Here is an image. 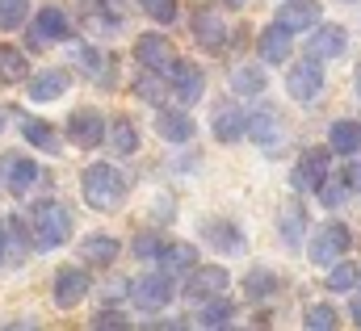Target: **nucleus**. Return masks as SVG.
<instances>
[{
    "label": "nucleus",
    "instance_id": "32",
    "mask_svg": "<svg viewBox=\"0 0 361 331\" xmlns=\"http://www.w3.org/2000/svg\"><path fill=\"white\" fill-rule=\"evenodd\" d=\"M277 227H281V239L294 248V244L302 239V231H307V214H302L298 206H286V210L277 214Z\"/></svg>",
    "mask_w": 361,
    "mask_h": 331
},
{
    "label": "nucleus",
    "instance_id": "48",
    "mask_svg": "<svg viewBox=\"0 0 361 331\" xmlns=\"http://www.w3.org/2000/svg\"><path fill=\"white\" fill-rule=\"evenodd\" d=\"M0 126H4V105H0Z\"/></svg>",
    "mask_w": 361,
    "mask_h": 331
},
{
    "label": "nucleus",
    "instance_id": "2",
    "mask_svg": "<svg viewBox=\"0 0 361 331\" xmlns=\"http://www.w3.org/2000/svg\"><path fill=\"white\" fill-rule=\"evenodd\" d=\"M30 227H34V248L38 251L63 248L68 235H72V214H68L63 201H38L30 210Z\"/></svg>",
    "mask_w": 361,
    "mask_h": 331
},
{
    "label": "nucleus",
    "instance_id": "39",
    "mask_svg": "<svg viewBox=\"0 0 361 331\" xmlns=\"http://www.w3.org/2000/svg\"><path fill=\"white\" fill-rule=\"evenodd\" d=\"M315 193H319V197H324L328 206H336V201H341V197L349 193V185H345V180H328V176H324V185H319Z\"/></svg>",
    "mask_w": 361,
    "mask_h": 331
},
{
    "label": "nucleus",
    "instance_id": "35",
    "mask_svg": "<svg viewBox=\"0 0 361 331\" xmlns=\"http://www.w3.org/2000/svg\"><path fill=\"white\" fill-rule=\"evenodd\" d=\"M135 96H143V101H156V105H164V76L156 72V76H143V80H135Z\"/></svg>",
    "mask_w": 361,
    "mask_h": 331
},
{
    "label": "nucleus",
    "instance_id": "27",
    "mask_svg": "<svg viewBox=\"0 0 361 331\" xmlns=\"http://www.w3.org/2000/svg\"><path fill=\"white\" fill-rule=\"evenodd\" d=\"M80 256H85L89 264H101V268H105V264L118 260V239H114V235H89V239L80 244Z\"/></svg>",
    "mask_w": 361,
    "mask_h": 331
},
{
    "label": "nucleus",
    "instance_id": "42",
    "mask_svg": "<svg viewBox=\"0 0 361 331\" xmlns=\"http://www.w3.org/2000/svg\"><path fill=\"white\" fill-rule=\"evenodd\" d=\"M85 25H89V34H109V30H118V21H109L105 13H89Z\"/></svg>",
    "mask_w": 361,
    "mask_h": 331
},
{
    "label": "nucleus",
    "instance_id": "46",
    "mask_svg": "<svg viewBox=\"0 0 361 331\" xmlns=\"http://www.w3.org/2000/svg\"><path fill=\"white\" fill-rule=\"evenodd\" d=\"M223 4H231V8H240V4H248V0H223Z\"/></svg>",
    "mask_w": 361,
    "mask_h": 331
},
{
    "label": "nucleus",
    "instance_id": "40",
    "mask_svg": "<svg viewBox=\"0 0 361 331\" xmlns=\"http://www.w3.org/2000/svg\"><path fill=\"white\" fill-rule=\"evenodd\" d=\"M126 323H130V319H126V315H122V311H97V315H92V327H126Z\"/></svg>",
    "mask_w": 361,
    "mask_h": 331
},
{
    "label": "nucleus",
    "instance_id": "28",
    "mask_svg": "<svg viewBox=\"0 0 361 331\" xmlns=\"http://www.w3.org/2000/svg\"><path fill=\"white\" fill-rule=\"evenodd\" d=\"M30 76V59L13 46H0V84H21Z\"/></svg>",
    "mask_w": 361,
    "mask_h": 331
},
{
    "label": "nucleus",
    "instance_id": "15",
    "mask_svg": "<svg viewBox=\"0 0 361 331\" xmlns=\"http://www.w3.org/2000/svg\"><path fill=\"white\" fill-rule=\"evenodd\" d=\"M169 80H173V88H177V96L185 101V105H193V101L206 92V72H202L197 63H185V59H177V63H173Z\"/></svg>",
    "mask_w": 361,
    "mask_h": 331
},
{
    "label": "nucleus",
    "instance_id": "36",
    "mask_svg": "<svg viewBox=\"0 0 361 331\" xmlns=\"http://www.w3.org/2000/svg\"><path fill=\"white\" fill-rule=\"evenodd\" d=\"M307 327H311V331H332V327H336V311H332L328 302L311 306V311H307Z\"/></svg>",
    "mask_w": 361,
    "mask_h": 331
},
{
    "label": "nucleus",
    "instance_id": "22",
    "mask_svg": "<svg viewBox=\"0 0 361 331\" xmlns=\"http://www.w3.org/2000/svg\"><path fill=\"white\" fill-rule=\"evenodd\" d=\"M68 84H72V76L59 72V68L38 72V76H30V101H55V96L68 92Z\"/></svg>",
    "mask_w": 361,
    "mask_h": 331
},
{
    "label": "nucleus",
    "instance_id": "34",
    "mask_svg": "<svg viewBox=\"0 0 361 331\" xmlns=\"http://www.w3.org/2000/svg\"><path fill=\"white\" fill-rule=\"evenodd\" d=\"M30 17V0H0V30H17Z\"/></svg>",
    "mask_w": 361,
    "mask_h": 331
},
{
    "label": "nucleus",
    "instance_id": "9",
    "mask_svg": "<svg viewBox=\"0 0 361 331\" xmlns=\"http://www.w3.org/2000/svg\"><path fill=\"white\" fill-rule=\"evenodd\" d=\"M193 38H197V46H206V51H223L227 25H223V13H219L214 4H202V8L193 13Z\"/></svg>",
    "mask_w": 361,
    "mask_h": 331
},
{
    "label": "nucleus",
    "instance_id": "38",
    "mask_svg": "<svg viewBox=\"0 0 361 331\" xmlns=\"http://www.w3.org/2000/svg\"><path fill=\"white\" fill-rule=\"evenodd\" d=\"M25 251H30V244H25V223L13 218V223H8V256H13V260H25Z\"/></svg>",
    "mask_w": 361,
    "mask_h": 331
},
{
    "label": "nucleus",
    "instance_id": "30",
    "mask_svg": "<svg viewBox=\"0 0 361 331\" xmlns=\"http://www.w3.org/2000/svg\"><path fill=\"white\" fill-rule=\"evenodd\" d=\"M277 285H281V281H277V273H273V268H252V273L244 277V294H248V298H257V302H261V298H273V294H277Z\"/></svg>",
    "mask_w": 361,
    "mask_h": 331
},
{
    "label": "nucleus",
    "instance_id": "41",
    "mask_svg": "<svg viewBox=\"0 0 361 331\" xmlns=\"http://www.w3.org/2000/svg\"><path fill=\"white\" fill-rule=\"evenodd\" d=\"M160 248H164V244H160L156 235H139V239H135V256H143V260L160 256Z\"/></svg>",
    "mask_w": 361,
    "mask_h": 331
},
{
    "label": "nucleus",
    "instance_id": "18",
    "mask_svg": "<svg viewBox=\"0 0 361 331\" xmlns=\"http://www.w3.org/2000/svg\"><path fill=\"white\" fill-rule=\"evenodd\" d=\"M248 135H252L261 147H269V151H281V143H286V126H281V118H277L273 109H261V113L248 122Z\"/></svg>",
    "mask_w": 361,
    "mask_h": 331
},
{
    "label": "nucleus",
    "instance_id": "21",
    "mask_svg": "<svg viewBox=\"0 0 361 331\" xmlns=\"http://www.w3.org/2000/svg\"><path fill=\"white\" fill-rule=\"evenodd\" d=\"M290 30H281V25H273L265 30L261 38H257V55H261V63H286L290 59Z\"/></svg>",
    "mask_w": 361,
    "mask_h": 331
},
{
    "label": "nucleus",
    "instance_id": "20",
    "mask_svg": "<svg viewBox=\"0 0 361 331\" xmlns=\"http://www.w3.org/2000/svg\"><path fill=\"white\" fill-rule=\"evenodd\" d=\"M21 139H25L30 147L47 151V156H59V151H63V143H59V130H55L51 122H38V118H25V122H21Z\"/></svg>",
    "mask_w": 361,
    "mask_h": 331
},
{
    "label": "nucleus",
    "instance_id": "43",
    "mask_svg": "<svg viewBox=\"0 0 361 331\" xmlns=\"http://www.w3.org/2000/svg\"><path fill=\"white\" fill-rule=\"evenodd\" d=\"M345 185H349V193H361V156L349 164V172H345Z\"/></svg>",
    "mask_w": 361,
    "mask_h": 331
},
{
    "label": "nucleus",
    "instance_id": "23",
    "mask_svg": "<svg viewBox=\"0 0 361 331\" xmlns=\"http://www.w3.org/2000/svg\"><path fill=\"white\" fill-rule=\"evenodd\" d=\"M193 264H197V248H193V244H164V248H160V268L173 273V277L189 273Z\"/></svg>",
    "mask_w": 361,
    "mask_h": 331
},
{
    "label": "nucleus",
    "instance_id": "17",
    "mask_svg": "<svg viewBox=\"0 0 361 331\" xmlns=\"http://www.w3.org/2000/svg\"><path fill=\"white\" fill-rule=\"evenodd\" d=\"M307 46H311V59H341L349 51V34L345 25H319Z\"/></svg>",
    "mask_w": 361,
    "mask_h": 331
},
{
    "label": "nucleus",
    "instance_id": "3",
    "mask_svg": "<svg viewBox=\"0 0 361 331\" xmlns=\"http://www.w3.org/2000/svg\"><path fill=\"white\" fill-rule=\"evenodd\" d=\"M173 294H177V285H173V273H164V268L147 273V277H139L130 285V298H135L139 311H164L173 302Z\"/></svg>",
    "mask_w": 361,
    "mask_h": 331
},
{
    "label": "nucleus",
    "instance_id": "13",
    "mask_svg": "<svg viewBox=\"0 0 361 331\" xmlns=\"http://www.w3.org/2000/svg\"><path fill=\"white\" fill-rule=\"evenodd\" d=\"M68 139H72L76 147H97V143H105V118H101L97 109H76V113L68 118Z\"/></svg>",
    "mask_w": 361,
    "mask_h": 331
},
{
    "label": "nucleus",
    "instance_id": "31",
    "mask_svg": "<svg viewBox=\"0 0 361 331\" xmlns=\"http://www.w3.org/2000/svg\"><path fill=\"white\" fill-rule=\"evenodd\" d=\"M361 277L357 264H345V260H336V264H328V277H324V285L332 289V294H345V289H353Z\"/></svg>",
    "mask_w": 361,
    "mask_h": 331
},
{
    "label": "nucleus",
    "instance_id": "4",
    "mask_svg": "<svg viewBox=\"0 0 361 331\" xmlns=\"http://www.w3.org/2000/svg\"><path fill=\"white\" fill-rule=\"evenodd\" d=\"M353 244V235H349V227H341V223H324L319 231H315V239H311V260L319 264V268H328V264H336L345 251Z\"/></svg>",
    "mask_w": 361,
    "mask_h": 331
},
{
    "label": "nucleus",
    "instance_id": "11",
    "mask_svg": "<svg viewBox=\"0 0 361 331\" xmlns=\"http://www.w3.org/2000/svg\"><path fill=\"white\" fill-rule=\"evenodd\" d=\"M89 273L85 268H59L55 273V306H63V311H72V306H80L85 302V294H89Z\"/></svg>",
    "mask_w": 361,
    "mask_h": 331
},
{
    "label": "nucleus",
    "instance_id": "44",
    "mask_svg": "<svg viewBox=\"0 0 361 331\" xmlns=\"http://www.w3.org/2000/svg\"><path fill=\"white\" fill-rule=\"evenodd\" d=\"M4 260H8V227L0 223V264H4Z\"/></svg>",
    "mask_w": 361,
    "mask_h": 331
},
{
    "label": "nucleus",
    "instance_id": "16",
    "mask_svg": "<svg viewBox=\"0 0 361 331\" xmlns=\"http://www.w3.org/2000/svg\"><path fill=\"white\" fill-rule=\"evenodd\" d=\"M277 25L290 30V34L311 30V25H319V4H315V0H286V4L277 8Z\"/></svg>",
    "mask_w": 361,
    "mask_h": 331
},
{
    "label": "nucleus",
    "instance_id": "37",
    "mask_svg": "<svg viewBox=\"0 0 361 331\" xmlns=\"http://www.w3.org/2000/svg\"><path fill=\"white\" fill-rule=\"evenodd\" d=\"M139 8L147 13V17H156V21H177V0H139Z\"/></svg>",
    "mask_w": 361,
    "mask_h": 331
},
{
    "label": "nucleus",
    "instance_id": "10",
    "mask_svg": "<svg viewBox=\"0 0 361 331\" xmlns=\"http://www.w3.org/2000/svg\"><path fill=\"white\" fill-rule=\"evenodd\" d=\"M0 172H4V189L13 193V197H25L34 185H38V164L34 160H25V156H4L0 160Z\"/></svg>",
    "mask_w": 361,
    "mask_h": 331
},
{
    "label": "nucleus",
    "instance_id": "12",
    "mask_svg": "<svg viewBox=\"0 0 361 331\" xmlns=\"http://www.w3.org/2000/svg\"><path fill=\"white\" fill-rule=\"evenodd\" d=\"M319 88H324L319 59H302L298 68H290V76H286V92H290L294 101H311V96H319Z\"/></svg>",
    "mask_w": 361,
    "mask_h": 331
},
{
    "label": "nucleus",
    "instance_id": "24",
    "mask_svg": "<svg viewBox=\"0 0 361 331\" xmlns=\"http://www.w3.org/2000/svg\"><path fill=\"white\" fill-rule=\"evenodd\" d=\"M244 135H248L244 109H219V118H214V139H219V143H240Z\"/></svg>",
    "mask_w": 361,
    "mask_h": 331
},
{
    "label": "nucleus",
    "instance_id": "26",
    "mask_svg": "<svg viewBox=\"0 0 361 331\" xmlns=\"http://www.w3.org/2000/svg\"><path fill=\"white\" fill-rule=\"evenodd\" d=\"M105 135H109V147L118 156H135L139 151V130L130 126V118H114V126H105Z\"/></svg>",
    "mask_w": 361,
    "mask_h": 331
},
{
    "label": "nucleus",
    "instance_id": "25",
    "mask_svg": "<svg viewBox=\"0 0 361 331\" xmlns=\"http://www.w3.org/2000/svg\"><path fill=\"white\" fill-rule=\"evenodd\" d=\"M357 147H361V122H332V130H328V151L353 156Z\"/></svg>",
    "mask_w": 361,
    "mask_h": 331
},
{
    "label": "nucleus",
    "instance_id": "1",
    "mask_svg": "<svg viewBox=\"0 0 361 331\" xmlns=\"http://www.w3.org/2000/svg\"><path fill=\"white\" fill-rule=\"evenodd\" d=\"M80 189H85V201H89L92 210L109 214V210H118L122 197H126V176L114 164H89L85 176H80Z\"/></svg>",
    "mask_w": 361,
    "mask_h": 331
},
{
    "label": "nucleus",
    "instance_id": "8",
    "mask_svg": "<svg viewBox=\"0 0 361 331\" xmlns=\"http://www.w3.org/2000/svg\"><path fill=\"white\" fill-rule=\"evenodd\" d=\"M135 55H139V63H143L147 72H160V76H169L173 63H177V55H173V46H169L164 34H143V38L135 42Z\"/></svg>",
    "mask_w": 361,
    "mask_h": 331
},
{
    "label": "nucleus",
    "instance_id": "45",
    "mask_svg": "<svg viewBox=\"0 0 361 331\" xmlns=\"http://www.w3.org/2000/svg\"><path fill=\"white\" fill-rule=\"evenodd\" d=\"M349 311H353V323H357V327H361V298H357V302H353V306H349Z\"/></svg>",
    "mask_w": 361,
    "mask_h": 331
},
{
    "label": "nucleus",
    "instance_id": "19",
    "mask_svg": "<svg viewBox=\"0 0 361 331\" xmlns=\"http://www.w3.org/2000/svg\"><path fill=\"white\" fill-rule=\"evenodd\" d=\"M156 130H160L164 143H189V139H193V118L180 113V109H164V105H160V113H156Z\"/></svg>",
    "mask_w": 361,
    "mask_h": 331
},
{
    "label": "nucleus",
    "instance_id": "47",
    "mask_svg": "<svg viewBox=\"0 0 361 331\" xmlns=\"http://www.w3.org/2000/svg\"><path fill=\"white\" fill-rule=\"evenodd\" d=\"M357 92H361V63H357Z\"/></svg>",
    "mask_w": 361,
    "mask_h": 331
},
{
    "label": "nucleus",
    "instance_id": "29",
    "mask_svg": "<svg viewBox=\"0 0 361 331\" xmlns=\"http://www.w3.org/2000/svg\"><path fill=\"white\" fill-rule=\"evenodd\" d=\"M231 319H235V302H227L223 294L219 298H206V311H197V323L202 327H223Z\"/></svg>",
    "mask_w": 361,
    "mask_h": 331
},
{
    "label": "nucleus",
    "instance_id": "7",
    "mask_svg": "<svg viewBox=\"0 0 361 331\" xmlns=\"http://www.w3.org/2000/svg\"><path fill=\"white\" fill-rule=\"evenodd\" d=\"M227 294V273L219 264H206V268H189V281H185V298L189 302H206V298H219Z\"/></svg>",
    "mask_w": 361,
    "mask_h": 331
},
{
    "label": "nucleus",
    "instance_id": "33",
    "mask_svg": "<svg viewBox=\"0 0 361 331\" xmlns=\"http://www.w3.org/2000/svg\"><path fill=\"white\" fill-rule=\"evenodd\" d=\"M231 88L240 96H257V92H265V72L261 68H235L231 72Z\"/></svg>",
    "mask_w": 361,
    "mask_h": 331
},
{
    "label": "nucleus",
    "instance_id": "5",
    "mask_svg": "<svg viewBox=\"0 0 361 331\" xmlns=\"http://www.w3.org/2000/svg\"><path fill=\"white\" fill-rule=\"evenodd\" d=\"M72 34V21H68V13L63 8H38V17H34V25H30V46L38 51V46H51V42H63Z\"/></svg>",
    "mask_w": 361,
    "mask_h": 331
},
{
    "label": "nucleus",
    "instance_id": "6",
    "mask_svg": "<svg viewBox=\"0 0 361 331\" xmlns=\"http://www.w3.org/2000/svg\"><path fill=\"white\" fill-rule=\"evenodd\" d=\"M324 176H332V172H328V147H311V151L298 156L290 185H294L298 193H315V189L324 185Z\"/></svg>",
    "mask_w": 361,
    "mask_h": 331
},
{
    "label": "nucleus",
    "instance_id": "14",
    "mask_svg": "<svg viewBox=\"0 0 361 331\" xmlns=\"http://www.w3.org/2000/svg\"><path fill=\"white\" fill-rule=\"evenodd\" d=\"M202 239H206L214 251H223V256H240V251L248 248V244H244V231H240V227H231L227 218L206 223V227H202Z\"/></svg>",
    "mask_w": 361,
    "mask_h": 331
}]
</instances>
